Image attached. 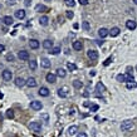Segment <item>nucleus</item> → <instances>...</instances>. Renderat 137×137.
I'll use <instances>...</instances> for the list:
<instances>
[{"label": "nucleus", "mask_w": 137, "mask_h": 137, "mask_svg": "<svg viewBox=\"0 0 137 137\" xmlns=\"http://www.w3.org/2000/svg\"><path fill=\"white\" fill-rule=\"evenodd\" d=\"M89 108H91V112H96V111H98V108L99 107H98L97 104H92Z\"/></svg>", "instance_id": "nucleus-38"}, {"label": "nucleus", "mask_w": 137, "mask_h": 137, "mask_svg": "<svg viewBox=\"0 0 137 137\" xmlns=\"http://www.w3.org/2000/svg\"><path fill=\"white\" fill-rule=\"evenodd\" d=\"M66 74H67V73H66V70H64L63 68H58V69H57V76H58V77L64 78V77H66Z\"/></svg>", "instance_id": "nucleus-22"}, {"label": "nucleus", "mask_w": 137, "mask_h": 137, "mask_svg": "<svg viewBox=\"0 0 137 137\" xmlns=\"http://www.w3.org/2000/svg\"><path fill=\"white\" fill-rule=\"evenodd\" d=\"M3 23H4L5 25H11V24L14 23V20H13L11 17H4V18H3Z\"/></svg>", "instance_id": "nucleus-18"}, {"label": "nucleus", "mask_w": 137, "mask_h": 137, "mask_svg": "<svg viewBox=\"0 0 137 137\" xmlns=\"http://www.w3.org/2000/svg\"><path fill=\"white\" fill-rule=\"evenodd\" d=\"M6 117L8 118L14 117V111H13V109H8V111H6Z\"/></svg>", "instance_id": "nucleus-34"}, {"label": "nucleus", "mask_w": 137, "mask_h": 137, "mask_svg": "<svg viewBox=\"0 0 137 137\" xmlns=\"http://www.w3.org/2000/svg\"><path fill=\"white\" fill-rule=\"evenodd\" d=\"M4 97V96H3V93H0V98H3Z\"/></svg>", "instance_id": "nucleus-48"}, {"label": "nucleus", "mask_w": 137, "mask_h": 137, "mask_svg": "<svg viewBox=\"0 0 137 137\" xmlns=\"http://www.w3.org/2000/svg\"><path fill=\"white\" fill-rule=\"evenodd\" d=\"M133 3H135V4H137V0H133Z\"/></svg>", "instance_id": "nucleus-49"}, {"label": "nucleus", "mask_w": 137, "mask_h": 137, "mask_svg": "<svg viewBox=\"0 0 137 137\" xmlns=\"http://www.w3.org/2000/svg\"><path fill=\"white\" fill-rule=\"evenodd\" d=\"M25 5H27V6H28V5H30V0H27V1H25Z\"/></svg>", "instance_id": "nucleus-47"}, {"label": "nucleus", "mask_w": 137, "mask_h": 137, "mask_svg": "<svg viewBox=\"0 0 137 137\" xmlns=\"http://www.w3.org/2000/svg\"><path fill=\"white\" fill-rule=\"evenodd\" d=\"M83 106H84V107H91L92 104H91L89 102H84V104H83Z\"/></svg>", "instance_id": "nucleus-42"}, {"label": "nucleus", "mask_w": 137, "mask_h": 137, "mask_svg": "<svg viewBox=\"0 0 137 137\" xmlns=\"http://www.w3.org/2000/svg\"><path fill=\"white\" fill-rule=\"evenodd\" d=\"M82 28H83L84 30H89V28H91V27H89L88 21H83V23H82Z\"/></svg>", "instance_id": "nucleus-31"}, {"label": "nucleus", "mask_w": 137, "mask_h": 137, "mask_svg": "<svg viewBox=\"0 0 137 137\" xmlns=\"http://www.w3.org/2000/svg\"><path fill=\"white\" fill-rule=\"evenodd\" d=\"M35 10L37 11H39V13H47L48 11V8L45 6V5H42V4H38L37 6H35Z\"/></svg>", "instance_id": "nucleus-14"}, {"label": "nucleus", "mask_w": 137, "mask_h": 137, "mask_svg": "<svg viewBox=\"0 0 137 137\" xmlns=\"http://www.w3.org/2000/svg\"><path fill=\"white\" fill-rule=\"evenodd\" d=\"M11 77H13V73L10 72L9 69H5L3 72V79L4 80H11Z\"/></svg>", "instance_id": "nucleus-6"}, {"label": "nucleus", "mask_w": 137, "mask_h": 137, "mask_svg": "<svg viewBox=\"0 0 137 137\" xmlns=\"http://www.w3.org/2000/svg\"><path fill=\"white\" fill-rule=\"evenodd\" d=\"M25 84H27V80H24V78H21V77H17L15 78V86L17 87H23Z\"/></svg>", "instance_id": "nucleus-7"}, {"label": "nucleus", "mask_w": 137, "mask_h": 137, "mask_svg": "<svg viewBox=\"0 0 137 137\" xmlns=\"http://www.w3.org/2000/svg\"><path fill=\"white\" fill-rule=\"evenodd\" d=\"M39 96H42V97H48L49 89L47 88V87H42V88L39 89Z\"/></svg>", "instance_id": "nucleus-13"}, {"label": "nucleus", "mask_w": 137, "mask_h": 137, "mask_svg": "<svg viewBox=\"0 0 137 137\" xmlns=\"http://www.w3.org/2000/svg\"><path fill=\"white\" fill-rule=\"evenodd\" d=\"M77 131H78V127H77V126H70V127L68 128V135L69 136H73V135L77 133Z\"/></svg>", "instance_id": "nucleus-20"}, {"label": "nucleus", "mask_w": 137, "mask_h": 137, "mask_svg": "<svg viewBox=\"0 0 137 137\" xmlns=\"http://www.w3.org/2000/svg\"><path fill=\"white\" fill-rule=\"evenodd\" d=\"M34 137H39V136H34Z\"/></svg>", "instance_id": "nucleus-50"}, {"label": "nucleus", "mask_w": 137, "mask_h": 137, "mask_svg": "<svg viewBox=\"0 0 137 137\" xmlns=\"http://www.w3.org/2000/svg\"><path fill=\"white\" fill-rule=\"evenodd\" d=\"M97 44H98V45H102V44H103V42H101V40H97Z\"/></svg>", "instance_id": "nucleus-46"}, {"label": "nucleus", "mask_w": 137, "mask_h": 137, "mask_svg": "<svg viewBox=\"0 0 137 137\" xmlns=\"http://www.w3.org/2000/svg\"><path fill=\"white\" fill-rule=\"evenodd\" d=\"M137 87V84L133 82V83H127V88L128 89H132V88H136Z\"/></svg>", "instance_id": "nucleus-36"}, {"label": "nucleus", "mask_w": 137, "mask_h": 137, "mask_svg": "<svg viewBox=\"0 0 137 137\" xmlns=\"http://www.w3.org/2000/svg\"><path fill=\"white\" fill-rule=\"evenodd\" d=\"M126 82H128V83H133L135 82V78H133V76L131 74V73H128L126 74Z\"/></svg>", "instance_id": "nucleus-25"}, {"label": "nucleus", "mask_w": 137, "mask_h": 137, "mask_svg": "<svg viewBox=\"0 0 137 137\" xmlns=\"http://www.w3.org/2000/svg\"><path fill=\"white\" fill-rule=\"evenodd\" d=\"M77 137H87V135H86L84 132H80V133H78V135H77Z\"/></svg>", "instance_id": "nucleus-41"}, {"label": "nucleus", "mask_w": 137, "mask_h": 137, "mask_svg": "<svg viewBox=\"0 0 137 137\" xmlns=\"http://www.w3.org/2000/svg\"><path fill=\"white\" fill-rule=\"evenodd\" d=\"M132 127H133V123H132V121H123L122 122V125H121V130L123 131V132H127V131H130V130H132Z\"/></svg>", "instance_id": "nucleus-1"}, {"label": "nucleus", "mask_w": 137, "mask_h": 137, "mask_svg": "<svg viewBox=\"0 0 137 137\" xmlns=\"http://www.w3.org/2000/svg\"><path fill=\"white\" fill-rule=\"evenodd\" d=\"M48 21L49 19L47 18V17H42L39 19V23H40V25H43V27H45V25H48Z\"/></svg>", "instance_id": "nucleus-23"}, {"label": "nucleus", "mask_w": 137, "mask_h": 137, "mask_svg": "<svg viewBox=\"0 0 137 137\" xmlns=\"http://www.w3.org/2000/svg\"><path fill=\"white\" fill-rule=\"evenodd\" d=\"M47 1H50V0H47Z\"/></svg>", "instance_id": "nucleus-52"}, {"label": "nucleus", "mask_w": 137, "mask_h": 137, "mask_svg": "<svg viewBox=\"0 0 137 137\" xmlns=\"http://www.w3.org/2000/svg\"><path fill=\"white\" fill-rule=\"evenodd\" d=\"M83 96H84V97H88L89 93H88V92H84V93H83Z\"/></svg>", "instance_id": "nucleus-45"}, {"label": "nucleus", "mask_w": 137, "mask_h": 137, "mask_svg": "<svg viewBox=\"0 0 137 137\" xmlns=\"http://www.w3.org/2000/svg\"><path fill=\"white\" fill-rule=\"evenodd\" d=\"M64 3H66L67 6H72V8L76 5V1L74 0H64Z\"/></svg>", "instance_id": "nucleus-30"}, {"label": "nucleus", "mask_w": 137, "mask_h": 137, "mask_svg": "<svg viewBox=\"0 0 137 137\" xmlns=\"http://www.w3.org/2000/svg\"><path fill=\"white\" fill-rule=\"evenodd\" d=\"M45 79H47L48 83H55V82H57V76H55V74H52V73H48Z\"/></svg>", "instance_id": "nucleus-8"}, {"label": "nucleus", "mask_w": 137, "mask_h": 137, "mask_svg": "<svg viewBox=\"0 0 137 137\" xmlns=\"http://www.w3.org/2000/svg\"><path fill=\"white\" fill-rule=\"evenodd\" d=\"M50 54H53V55H58L59 53H60V48L59 47H54V48L50 49V52H49Z\"/></svg>", "instance_id": "nucleus-24"}, {"label": "nucleus", "mask_w": 137, "mask_h": 137, "mask_svg": "<svg viewBox=\"0 0 137 137\" xmlns=\"http://www.w3.org/2000/svg\"><path fill=\"white\" fill-rule=\"evenodd\" d=\"M73 86H74V88H82L83 83H82L80 80H78V79H77V80H74V82H73Z\"/></svg>", "instance_id": "nucleus-28"}, {"label": "nucleus", "mask_w": 137, "mask_h": 137, "mask_svg": "<svg viewBox=\"0 0 137 137\" xmlns=\"http://www.w3.org/2000/svg\"><path fill=\"white\" fill-rule=\"evenodd\" d=\"M66 15H67V18H68V19H73V17H74L73 11H67V13H66Z\"/></svg>", "instance_id": "nucleus-37"}, {"label": "nucleus", "mask_w": 137, "mask_h": 137, "mask_svg": "<svg viewBox=\"0 0 137 137\" xmlns=\"http://www.w3.org/2000/svg\"><path fill=\"white\" fill-rule=\"evenodd\" d=\"M25 10H17L15 11V17L18 18V19H24L25 18Z\"/></svg>", "instance_id": "nucleus-16"}, {"label": "nucleus", "mask_w": 137, "mask_h": 137, "mask_svg": "<svg viewBox=\"0 0 137 137\" xmlns=\"http://www.w3.org/2000/svg\"><path fill=\"white\" fill-rule=\"evenodd\" d=\"M78 1L80 5H87L88 4V0H78Z\"/></svg>", "instance_id": "nucleus-40"}, {"label": "nucleus", "mask_w": 137, "mask_h": 137, "mask_svg": "<svg viewBox=\"0 0 137 137\" xmlns=\"http://www.w3.org/2000/svg\"><path fill=\"white\" fill-rule=\"evenodd\" d=\"M96 89H97L98 93H101V92H104L106 91V88H104V86L99 82V83H97V87H96Z\"/></svg>", "instance_id": "nucleus-26"}, {"label": "nucleus", "mask_w": 137, "mask_h": 137, "mask_svg": "<svg viewBox=\"0 0 137 137\" xmlns=\"http://www.w3.org/2000/svg\"><path fill=\"white\" fill-rule=\"evenodd\" d=\"M30 107L33 108V109H35V111H39V109H42L43 104H42V102H39V101H33L30 103Z\"/></svg>", "instance_id": "nucleus-4"}, {"label": "nucleus", "mask_w": 137, "mask_h": 137, "mask_svg": "<svg viewBox=\"0 0 137 137\" xmlns=\"http://www.w3.org/2000/svg\"><path fill=\"white\" fill-rule=\"evenodd\" d=\"M108 34H109V31H108L106 28H101V29L98 30V35H99L101 38H106Z\"/></svg>", "instance_id": "nucleus-12"}, {"label": "nucleus", "mask_w": 137, "mask_h": 137, "mask_svg": "<svg viewBox=\"0 0 137 137\" xmlns=\"http://www.w3.org/2000/svg\"><path fill=\"white\" fill-rule=\"evenodd\" d=\"M4 50H5V47H4L3 44H0V53H1V52H4Z\"/></svg>", "instance_id": "nucleus-43"}, {"label": "nucleus", "mask_w": 137, "mask_h": 137, "mask_svg": "<svg viewBox=\"0 0 137 137\" xmlns=\"http://www.w3.org/2000/svg\"><path fill=\"white\" fill-rule=\"evenodd\" d=\"M117 80L118 82H126V76H123V74H118Z\"/></svg>", "instance_id": "nucleus-33"}, {"label": "nucleus", "mask_w": 137, "mask_h": 137, "mask_svg": "<svg viewBox=\"0 0 137 137\" xmlns=\"http://www.w3.org/2000/svg\"><path fill=\"white\" fill-rule=\"evenodd\" d=\"M111 62H112V57H109V58H107V59H106L103 64H104V66H109V63H111Z\"/></svg>", "instance_id": "nucleus-39"}, {"label": "nucleus", "mask_w": 137, "mask_h": 137, "mask_svg": "<svg viewBox=\"0 0 137 137\" xmlns=\"http://www.w3.org/2000/svg\"><path fill=\"white\" fill-rule=\"evenodd\" d=\"M67 68L72 72V70H76V68H77V67H76V64H73V63H68V64H67Z\"/></svg>", "instance_id": "nucleus-32"}, {"label": "nucleus", "mask_w": 137, "mask_h": 137, "mask_svg": "<svg viewBox=\"0 0 137 137\" xmlns=\"http://www.w3.org/2000/svg\"><path fill=\"white\" fill-rule=\"evenodd\" d=\"M29 68L31 69V70H35V69H37V62H35V60H30L29 62Z\"/></svg>", "instance_id": "nucleus-27"}, {"label": "nucleus", "mask_w": 137, "mask_h": 137, "mask_svg": "<svg viewBox=\"0 0 137 137\" xmlns=\"http://www.w3.org/2000/svg\"><path fill=\"white\" fill-rule=\"evenodd\" d=\"M119 28H117V27H115V28H112V29L109 30V35L111 37H117V35H119Z\"/></svg>", "instance_id": "nucleus-17"}, {"label": "nucleus", "mask_w": 137, "mask_h": 137, "mask_svg": "<svg viewBox=\"0 0 137 137\" xmlns=\"http://www.w3.org/2000/svg\"><path fill=\"white\" fill-rule=\"evenodd\" d=\"M29 128L30 130H33L34 132H40L42 131V125H40V122H31L29 125Z\"/></svg>", "instance_id": "nucleus-2"}, {"label": "nucleus", "mask_w": 137, "mask_h": 137, "mask_svg": "<svg viewBox=\"0 0 137 137\" xmlns=\"http://www.w3.org/2000/svg\"><path fill=\"white\" fill-rule=\"evenodd\" d=\"M18 58L20 60H28L29 59V53L27 50H20L19 53H18Z\"/></svg>", "instance_id": "nucleus-3"}, {"label": "nucleus", "mask_w": 137, "mask_h": 137, "mask_svg": "<svg viewBox=\"0 0 137 137\" xmlns=\"http://www.w3.org/2000/svg\"><path fill=\"white\" fill-rule=\"evenodd\" d=\"M39 45H40L39 42H38L37 39H30L29 40V47L31 49H38L39 48Z\"/></svg>", "instance_id": "nucleus-10"}, {"label": "nucleus", "mask_w": 137, "mask_h": 137, "mask_svg": "<svg viewBox=\"0 0 137 137\" xmlns=\"http://www.w3.org/2000/svg\"><path fill=\"white\" fill-rule=\"evenodd\" d=\"M87 55H88L89 59H92V60H96L98 58V53L96 50H93V49H89L88 52H87Z\"/></svg>", "instance_id": "nucleus-5"}, {"label": "nucleus", "mask_w": 137, "mask_h": 137, "mask_svg": "<svg viewBox=\"0 0 137 137\" xmlns=\"http://www.w3.org/2000/svg\"><path fill=\"white\" fill-rule=\"evenodd\" d=\"M126 27H127V29L133 30V29H136L137 24L135 20H127V21H126Z\"/></svg>", "instance_id": "nucleus-9"}, {"label": "nucleus", "mask_w": 137, "mask_h": 137, "mask_svg": "<svg viewBox=\"0 0 137 137\" xmlns=\"http://www.w3.org/2000/svg\"><path fill=\"white\" fill-rule=\"evenodd\" d=\"M89 74L93 77V76H96V70H92V72H89Z\"/></svg>", "instance_id": "nucleus-44"}, {"label": "nucleus", "mask_w": 137, "mask_h": 137, "mask_svg": "<svg viewBox=\"0 0 137 137\" xmlns=\"http://www.w3.org/2000/svg\"><path fill=\"white\" fill-rule=\"evenodd\" d=\"M82 48H83V44H82V42H74L73 43V49H76V50H82Z\"/></svg>", "instance_id": "nucleus-21"}, {"label": "nucleus", "mask_w": 137, "mask_h": 137, "mask_svg": "<svg viewBox=\"0 0 137 137\" xmlns=\"http://www.w3.org/2000/svg\"><path fill=\"white\" fill-rule=\"evenodd\" d=\"M27 86H28V87H30V88H34V87L37 86V80H35V78L30 77V78L27 79Z\"/></svg>", "instance_id": "nucleus-11"}, {"label": "nucleus", "mask_w": 137, "mask_h": 137, "mask_svg": "<svg viewBox=\"0 0 137 137\" xmlns=\"http://www.w3.org/2000/svg\"><path fill=\"white\" fill-rule=\"evenodd\" d=\"M14 59H15V57H14L13 54H8V55H6V60H8V62H14Z\"/></svg>", "instance_id": "nucleus-35"}, {"label": "nucleus", "mask_w": 137, "mask_h": 137, "mask_svg": "<svg viewBox=\"0 0 137 137\" xmlns=\"http://www.w3.org/2000/svg\"><path fill=\"white\" fill-rule=\"evenodd\" d=\"M42 67L43 68H49L50 67V60L48 58H42Z\"/></svg>", "instance_id": "nucleus-19"}, {"label": "nucleus", "mask_w": 137, "mask_h": 137, "mask_svg": "<svg viewBox=\"0 0 137 137\" xmlns=\"http://www.w3.org/2000/svg\"><path fill=\"white\" fill-rule=\"evenodd\" d=\"M43 47L45 49H52L53 48V42L50 39H45L44 42H43Z\"/></svg>", "instance_id": "nucleus-15"}, {"label": "nucleus", "mask_w": 137, "mask_h": 137, "mask_svg": "<svg viewBox=\"0 0 137 137\" xmlns=\"http://www.w3.org/2000/svg\"><path fill=\"white\" fill-rule=\"evenodd\" d=\"M58 96L59 97H62V98H66L67 97V93H66V91L64 89H58Z\"/></svg>", "instance_id": "nucleus-29"}, {"label": "nucleus", "mask_w": 137, "mask_h": 137, "mask_svg": "<svg viewBox=\"0 0 137 137\" xmlns=\"http://www.w3.org/2000/svg\"><path fill=\"white\" fill-rule=\"evenodd\" d=\"M0 9H1V5H0Z\"/></svg>", "instance_id": "nucleus-51"}]
</instances>
